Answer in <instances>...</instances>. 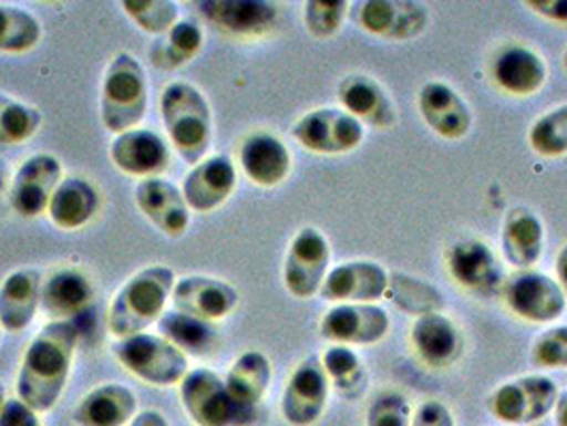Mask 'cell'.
I'll return each mask as SVG.
<instances>
[{
  "instance_id": "d6986e66",
  "label": "cell",
  "mask_w": 567,
  "mask_h": 426,
  "mask_svg": "<svg viewBox=\"0 0 567 426\" xmlns=\"http://www.w3.org/2000/svg\"><path fill=\"white\" fill-rule=\"evenodd\" d=\"M171 299L177 312L214 322L227 318L237 308L239 292L225 280L190 276L175 282Z\"/></svg>"
},
{
  "instance_id": "f6af8a7d",
  "label": "cell",
  "mask_w": 567,
  "mask_h": 426,
  "mask_svg": "<svg viewBox=\"0 0 567 426\" xmlns=\"http://www.w3.org/2000/svg\"><path fill=\"white\" fill-rule=\"evenodd\" d=\"M0 426H43L39 414L32 412L20 398H9L0 414Z\"/></svg>"
},
{
  "instance_id": "277c9868",
  "label": "cell",
  "mask_w": 567,
  "mask_h": 426,
  "mask_svg": "<svg viewBox=\"0 0 567 426\" xmlns=\"http://www.w3.org/2000/svg\"><path fill=\"white\" fill-rule=\"evenodd\" d=\"M147 112V80L142 62L128 52H120L110 62L101 87L103 126L122 135L135 131Z\"/></svg>"
},
{
  "instance_id": "cb8c5ba5",
  "label": "cell",
  "mask_w": 567,
  "mask_h": 426,
  "mask_svg": "<svg viewBox=\"0 0 567 426\" xmlns=\"http://www.w3.org/2000/svg\"><path fill=\"white\" fill-rule=\"evenodd\" d=\"M493 82L512 96H534L548 80V66L536 50L525 45L504 48L491 66Z\"/></svg>"
},
{
  "instance_id": "f907efd6",
  "label": "cell",
  "mask_w": 567,
  "mask_h": 426,
  "mask_svg": "<svg viewBox=\"0 0 567 426\" xmlns=\"http://www.w3.org/2000/svg\"><path fill=\"white\" fill-rule=\"evenodd\" d=\"M4 403H7V398H4V388H2V384H0V414H2V407H4Z\"/></svg>"
},
{
  "instance_id": "7402d4cb",
  "label": "cell",
  "mask_w": 567,
  "mask_h": 426,
  "mask_svg": "<svg viewBox=\"0 0 567 426\" xmlns=\"http://www.w3.org/2000/svg\"><path fill=\"white\" fill-rule=\"evenodd\" d=\"M143 216L167 237H182L190 225V207L182 190L161 177H147L135 190Z\"/></svg>"
},
{
  "instance_id": "d590c367",
  "label": "cell",
  "mask_w": 567,
  "mask_h": 426,
  "mask_svg": "<svg viewBox=\"0 0 567 426\" xmlns=\"http://www.w3.org/2000/svg\"><path fill=\"white\" fill-rule=\"evenodd\" d=\"M386 297L398 305L401 312L416 315V318L426 313H442L446 305L442 292L435 285L401 271L389 273Z\"/></svg>"
},
{
  "instance_id": "816d5d0a",
  "label": "cell",
  "mask_w": 567,
  "mask_h": 426,
  "mask_svg": "<svg viewBox=\"0 0 567 426\" xmlns=\"http://www.w3.org/2000/svg\"><path fill=\"white\" fill-rule=\"evenodd\" d=\"M564 69H566V73H567V50H566V52H564Z\"/></svg>"
},
{
  "instance_id": "8992f818",
  "label": "cell",
  "mask_w": 567,
  "mask_h": 426,
  "mask_svg": "<svg viewBox=\"0 0 567 426\" xmlns=\"http://www.w3.org/2000/svg\"><path fill=\"white\" fill-rule=\"evenodd\" d=\"M114 354L124 370L154 386L182 384L188 375L186 354L165 337L140 333L117 341Z\"/></svg>"
},
{
  "instance_id": "44dd1931",
  "label": "cell",
  "mask_w": 567,
  "mask_h": 426,
  "mask_svg": "<svg viewBox=\"0 0 567 426\" xmlns=\"http://www.w3.org/2000/svg\"><path fill=\"white\" fill-rule=\"evenodd\" d=\"M200 15L233 37H258L274 29L278 7L267 0H205Z\"/></svg>"
},
{
  "instance_id": "c3c4849f",
  "label": "cell",
  "mask_w": 567,
  "mask_h": 426,
  "mask_svg": "<svg viewBox=\"0 0 567 426\" xmlns=\"http://www.w3.org/2000/svg\"><path fill=\"white\" fill-rule=\"evenodd\" d=\"M555 271H557V282L561 285V290H564V294H566L567 299V243L559 250V254H557Z\"/></svg>"
},
{
  "instance_id": "7bdbcfd3",
  "label": "cell",
  "mask_w": 567,
  "mask_h": 426,
  "mask_svg": "<svg viewBox=\"0 0 567 426\" xmlns=\"http://www.w3.org/2000/svg\"><path fill=\"white\" fill-rule=\"evenodd\" d=\"M532 363L542 370H567V326L539 333L532 345Z\"/></svg>"
},
{
  "instance_id": "e0dca14e",
  "label": "cell",
  "mask_w": 567,
  "mask_h": 426,
  "mask_svg": "<svg viewBox=\"0 0 567 426\" xmlns=\"http://www.w3.org/2000/svg\"><path fill=\"white\" fill-rule=\"evenodd\" d=\"M419 112L426 126L446 142L470 135L474 114L467 101L444 82H426L419 92Z\"/></svg>"
},
{
  "instance_id": "f546056e",
  "label": "cell",
  "mask_w": 567,
  "mask_h": 426,
  "mask_svg": "<svg viewBox=\"0 0 567 426\" xmlns=\"http://www.w3.org/2000/svg\"><path fill=\"white\" fill-rule=\"evenodd\" d=\"M99 193L82 177H66L50 200V218L62 230H78L85 227L99 211Z\"/></svg>"
},
{
  "instance_id": "d6a6232c",
  "label": "cell",
  "mask_w": 567,
  "mask_h": 426,
  "mask_svg": "<svg viewBox=\"0 0 567 426\" xmlns=\"http://www.w3.org/2000/svg\"><path fill=\"white\" fill-rule=\"evenodd\" d=\"M320 361L331 388H336L341 398L359 401L368 393V365L352 347L331 345Z\"/></svg>"
},
{
  "instance_id": "9a60e30c",
  "label": "cell",
  "mask_w": 567,
  "mask_h": 426,
  "mask_svg": "<svg viewBox=\"0 0 567 426\" xmlns=\"http://www.w3.org/2000/svg\"><path fill=\"white\" fill-rule=\"evenodd\" d=\"M389 271L375 260H348L333 267L320 288V299L329 303H378L386 297Z\"/></svg>"
},
{
  "instance_id": "74e56055",
  "label": "cell",
  "mask_w": 567,
  "mask_h": 426,
  "mask_svg": "<svg viewBox=\"0 0 567 426\" xmlns=\"http://www.w3.org/2000/svg\"><path fill=\"white\" fill-rule=\"evenodd\" d=\"M527 142L542 158L567 156V103L539 115L527 133Z\"/></svg>"
},
{
  "instance_id": "603a6c76",
  "label": "cell",
  "mask_w": 567,
  "mask_h": 426,
  "mask_svg": "<svg viewBox=\"0 0 567 426\" xmlns=\"http://www.w3.org/2000/svg\"><path fill=\"white\" fill-rule=\"evenodd\" d=\"M237 186V170L225 154L209 156L184 179V199L190 209L209 214L227 202Z\"/></svg>"
},
{
  "instance_id": "7c38bea8",
  "label": "cell",
  "mask_w": 567,
  "mask_h": 426,
  "mask_svg": "<svg viewBox=\"0 0 567 426\" xmlns=\"http://www.w3.org/2000/svg\"><path fill=\"white\" fill-rule=\"evenodd\" d=\"M391 333V315L378 303H341L320 320V335L333 345H373Z\"/></svg>"
},
{
  "instance_id": "60d3db41",
  "label": "cell",
  "mask_w": 567,
  "mask_h": 426,
  "mask_svg": "<svg viewBox=\"0 0 567 426\" xmlns=\"http://www.w3.org/2000/svg\"><path fill=\"white\" fill-rule=\"evenodd\" d=\"M348 9V0H308L303 11L306 29L316 39H331L343 27Z\"/></svg>"
},
{
  "instance_id": "bcb514c9",
  "label": "cell",
  "mask_w": 567,
  "mask_h": 426,
  "mask_svg": "<svg viewBox=\"0 0 567 426\" xmlns=\"http://www.w3.org/2000/svg\"><path fill=\"white\" fill-rule=\"evenodd\" d=\"M525 7L553 24H567V0H527Z\"/></svg>"
},
{
  "instance_id": "836d02e7",
  "label": "cell",
  "mask_w": 567,
  "mask_h": 426,
  "mask_svg": "<svg viewBox=\"0 0 567 426\" xmlns=\"http://www.w3.org/2000/svg\"><path fill=\"white\" fill-rule=\"evenodd\" d=\"M158 331L184 354L190 352L195 356H209L218 345V335L212 322L186 315L177 310L163 313V318L158 320Z\"/></svg>"
},
{
  "instance_id": "ac0fdd59",
  "label": "cell",
  "mask_w": 567,
  "mask_h": 426,
  "mask_svg": "<svg viewBox=\"0 0 567 426\" xmlns=\"http://www.w3.org/2000/svg\"><path fill=\"white\" fill-rule=\"evenodd\" d=\"M341 110L357 117L363 126L391 131L398 124V107L384 85L369 75H348L338 85Z\"/></svg>"
},
{
  "instance_id": "ab89813d",
  "label": "cell",
  "mask_w": 567,
  "mask_h": 426,
  "mask_svg": "<svg viewBox=\"0 0 567 426\" xmlns=\"http://www.w3.org/2000/svg\"><path fill=\"white\" fill-rule=\"evenodd\" d=\"M124 13L150 34H165L177 24L179 9L169 0H124L122 2Z\"/></svg>"
},
{
  "instance_id": "8d00e7d4",
  "label": "cell",
  "mask_w": 567,
  "mask_h": 426,
  "mask_svg": "<svg viewBox=\"0 0 567 426\" xmlns=\"http://www.w3.org/2000/svg\"><path fill=\"white\" fill-rule=\"evenodd\" d=\"M41 41L39 20L18 7L0 4V52L24 54Z\"/></svg>"
},
{
  "instance_id": "7dc6e473",
  "label": "cell",
  "mask_w": 567,
  "mask_h": 426,
  "mask_svg": "<svg viewBox=\"0 0 567 426\" xmlns=\"http://www.w3.org/2000/svg\"><path fill=\"white\" fill-rule=\"evenodd\" d=\"M131 426H169V423H167V418H165L161 412H156V409H145V412L137 414V416L131 420Z\"/></svg>"
},
{
  "instance_id": "5b68a950",
  "label": "cell",
  "mask_w": 567,
  "mask_h": 426,
  "mask_svg": "<svg viewBox=\"0 0 567 426\" xmlns=\"http://www.w3.org/2000/svg\"><path fill=\"white\" fill-rule=\"evenodd\" d=\"M559 393L557 382L548 375H523L493 391L486 407L504 425H538L555 409Z\"/></svg>"
},
{
  "instance_id": "ba28073f",
  "label": "cell",
  "mask_w": 567,
  "mask_h": 426,
  "mask_svg": "<svg viewBox=\"0 0 567 426\" xmlns=\"http://www.w3.org/2000/svg\"><path fill=\"white\" fill-rule=\"evenodd\" d=\"M331 264V243L318 228H301L286 252L284 285L295 299H312L324 284Z\"/></svg>"
},
{
  "instance_id": "6da1fadb",
  "label": "cell",
  "mask_w": 567,
  "mask_h": 426,
  "mask_svg": "<svg viewBox=\"0 0 567 426\" xmlns=\"http://www.w3.org/2000/svg\"><path fill=\"white\" fill-rule=\"evenodd\" d=\"M80 329L71 320H54L41 333L22 359L18 375V398L37 414H48L56 407L71 375Z\"/></svg>"
},
{
  "instance_id": "52a82bcc",
  "label": "cell",
  "mask_w": 567,
  "mask_h": 426,
  "mask_svg": "<svg viewBox=\"0 0 567 426\" xmlns=\"http://www.w3.org/2000/svg\"><path fill=\"white\" fill-rule=\"evenodd\" d=\"M179 397L197 426H244L255 418V412L241 409L230 398L225 380L214 371H188L179 384Z\"/></svg>"
},
{
  "instance_id": "3957f363",
  "label": "cell",
  "mask_w": 567,
  "mask_h": 426,
  "mask_svg": "<svg viewBox=\"0 0 567 426\" xmlns=\"http://www.w3.org/2000/svg\"><path fill=\"white\" fill-rule=\"evenodd\" d=\"M161 114L171 145L186 165H199L212 143V110L193 84L173 82L161 94Z\"/></svg>"
},
{
  "instance_id": "4fadbf2b",
  "label": "cell",
  "mask_w": 567,
  "mask_h": 426,
  "mask_svg": "<svg viewBox=\"0 0 567 426\" xmlns=\"http://www.w3.org/2000/svg\"><path fill=\"white\" fill-rule=\"evenodd\" d=\"M359 27L384 41H412L429 27L425 4L412 0H365L357 11Z\"/></svg>"
},
{
  "instance_id": "2e32d148",
  "label": "cell",
  "mask_w": 567,
  "mask_h": 426,
  "mask_svg": "<svg viewBox=\"0 0 567 426\" xmlns=\"http://www.w3.org/2000/svg\"><path fill=\"white\" fill-rule=\"evenodd\" d=\"M62 181V165L52 154H34L18 169L11 184V207L22 218H37L48 211Z\"/></svg>"
},
{
  "instance_id": "b9f144b4",
  "label": "cell",
  "mask_w": 567,
  "mask_h": 426,
  "mask_svg": "<svg viewBox=\"0 0 567 426\" xmlns=\"http://www.w3.org/2000/svg\"><path fill=\"white\" fill-rule=\"evenodd\" d=\"M412 405L399 391H382L369 403L365 426H412Z\"/></svg>"
},
{
  "instance_id": "d4e9b609",
  "label": "cell",
  "mask_w": 567,
  "mask_h": 426,
  "mask_svg": "<svg viewBox=\"0 0 567 426\" xmlns=\"http://www.w3.org/2000/svg\"><path fill=\"white\" fill-rule=\"evenodd\" d=\"M110 156L117 169L145 179L156 177L161 170L167 169L171 160L165 139L145 128L117 135L110 147Z\"/></svg>"
},
{
  "instance_id": "5bb4252c",
  "label": "cell",
  "mask_w": 567,
  "mask_h": 426,
  "mask_svg": "<svg viewBox=\"0 0 567 426\" xmlns=\"http://www.w3.org/2000/svg\"><path fill=\"white\" fill-rule=\"evenodd\" d=\"M446 267L456 284L467 292L491 297L506 282L497 254L481 239H461L446 252Z\"/></svg>"
},
{
  "instance_id": "f5cc1de1",
  "label": "cell",
  "mask_w": 567,
  "mask_h": 426,
  "mask_svg": "<svg viewBox=\"0 0 567 426\" xmlns=\"http://www.w3.org/2000/svg\"><path fill=\"white\" fill-rule=\"evenodd\" d=\"M0 329H2V326H0Z\"/></svg>"
},
{
  "instance_id": "4316f807",
  "label": "cell",
  "mask_w": 567,
  "mask_h": 426,
  "mask_svg": "<svg viewBox=\"0 0 567 426\" xmlns=\"http://www.w3.org/2000/svg\"><path fill=\"white\" fill-rule=\"evenodd\" d=\"M239 165L256 186L276 188L290 175L292 156L276 135L255 133L241 143Z\"/></svg>"
},
{
  "instance_id": "4dcf8cb0",
  "label": "cell",
  "mask_w": 567,
  "mask_h": 426,
  "mask_svg": "<svg viewBox=\"0 0 567 426\" xmlns=\"http://www.w3.org/2000/svg\"><path fill=\"white\" fill-rule=\"evenodd\" d=\"M228 395L248 412H255L256 405L265 398L271 384V363L262 352L241 354L227 373Z\"/></svg>"
},
{
  "instance_id": "f1b7e54d",
  "label": "cell",
  "mask_w": 567,
  "mask_h": 426,
  "mask_svg": "<svg viewBox=\"0 0 567 426\" xmlns=\"http://www.w3.org/2000/svg\"><path fill=\"white\" fill-rule=\"evenodd\" d=\"M137 412V397L122 384L90 391L73 412L78 426H126Z\"/></svg>"
},
{
  "instance_id": "681fc988",
  "label": "cell",
  "mask_w": 567,
  "mask_h": 426,
  "mask_svg": "<svg viewBox=\"0 0 567 426\" xmlns=\"http://www.w3.org/2000/svg\"><path fill=\"white\" fill-rule=\"evenodd\" d=\"M553 412H555V426H567V391L559 393Z\"/></svg>"
},
{
  "instance_id": "ffe728a7",
  "label": "cell",
  "mask_w": 567,
  "mask_h": 426,
  "mask_svg": "<svg viewBox=\"0 0 567 426\" xmlns=\"http://www.w3.org/2000/svg\"><path fill=\"white\" fill-rule=\"evenodd\" d=\"M410 341L419 359L431 370H449L461 359L465 337L446 313H426L414 320Z\"/></svg>"
},
{
  "instance_id": "ee69618b",
  "label": "cell",
  "mask_w": 567,
  "mask_h": 426,
  "mask_svg": "<svg viewBox=\"0 0 567 426\" xmlns=\"http://www.w3.org/2000/svg\"><path fill=\"white\" fill-rule=\"evenodd\" d=\"M412 426H456L453 412L442 401H423L414 414Z\"/></svg>"
},
{
  "instance_id": "7a4b0ae2",
  "label": "cell",
  "mask_w": 567,
  "mask_h": 426,
  "mask_svg": "<svg viewBox=\"0 0 567 426\" xmlns=\"http://www.w3.org/2000/svg\"><path fill=\"white\" fill-rule=\"evenodd\" d=\"M175 282L173 269L161 264L147 267L133 276L112 301L107 315L112 335L126 340L140 335L152 322L161 320Z\"/></svg>"
},
{
  "instance_id": "8fae6325",
  "label": "cell",
  "mask_w": 567,
  "mask_h": 426,
  "mask_svg": "<svg viewBox=\"0 0 567 426\" xmlns=\"http://www.w3.org/2000/svg\"><path fill=\"white\" fill-rule=\"evenodd\" d=\"M331 384L318 356H308L290 373L282 393V416L290 426H312L329 405Z\"/></svg>"
},
{
  "instance_id": "83f0119b",
  "label": "cell",
  "mask_w": 567,
  "mask_h": 426,
  "mask_svg": "<svg viewBox=\"0 0 567 426\" xmlns=\"http://www.w3.org/2000/svg\"><path fill=\"white\" fill-rule=\"evenodd\" d=\"M41 273L24 269L11 273L0 285V326L7 333H22L41 305Z\"/></svg>"
},
{
  "instance_id": "e575fe53",
  "label": "cell",
  "mask_w": 567,
  "mask_h": 426,
  "mask_svg": "<svg viewBox=\"0 0 567 426\" xmlns=\"http://www.w3.org/2000/svg\"><path fill=\"white\" fill-rule=\"evenodd\" d=\"M203 30L195 22H177L169 32L161 34L152 48L150 60L161 71H175L199 54Z\"/></svg>"
},
{
  "instance_id": "f35d334b",
  "label": "cell",
  "mask_w": 567,
  "mask_h": 426,
  "mask_svg": "<svg viewBox=\"0 0 567 426\" xmlns=\"http://www.w3.org/2000/svg\"><path fill=\"white\" fill-rule=\"evenodd\" d=\"M41 126L39 110L0 92V145L29 142Z\"/></svg>"
},
{
  "instance_id": "1f68e13d",
  "label": "cell",
  "mask_w": 567,
  "mask_h": 426,
  "mask_svg": "<svg viewBox=\"0 0 567 426\" xmlns=\"http://www.w3.org/2000/svg\"><path fill=\"white\" fill-rule=\"evenodd\" d=\"M92 301V285L80 271H58L41 290V308L56 320L80 315Z\"/></svg>"
},
{
  "instance_id": "484cf974",
  "label": "cell",
  "mask_w": 567,
  "mask_h": 426,
  "mask_svg": "<svg viewBox=\"0 0 567 426\" xmlns=\"http://www.w3.org/2000/svg\"><path fill=\"white\" fill-rule=\"evenodd\" d=\"M546 230L529 207H512L502 228V254L516 271L534 269L544 252Z\"/></svg>"
},
{
  "instance_id": "30bf717a",
  "label": "cell",
  "mask_w": 567,
  "mask_h": 426,
  "mask_svg": "<svg viewBox=\"0 0 567 426\" xmlns=\"http://www.w3.org/2000/svg\"><path fill=\"white\" fill-rule=\"evenodd\" d=\"M504 301L514 315L534 324L559 320L567 308L566 294L557 280L534 269L516 271L502 288Z\"/></svg>"
},
{
  "instance_id": "9c48e42d",
  "label": "cell",
  "mask_w": 567,
  "mask_h": 426,
  "mask_svg": "<svg viewBox=\"0 0 567 426\" xmlns=\"http://www.w3.org/2000/svg\"><path fill=\"white\" fill-rule=\"evenodd\" d=\"M292 139L313 154L340 156L365 142V126L341 107H320L295 122Z\"/></svg>"
}]
</instances>
